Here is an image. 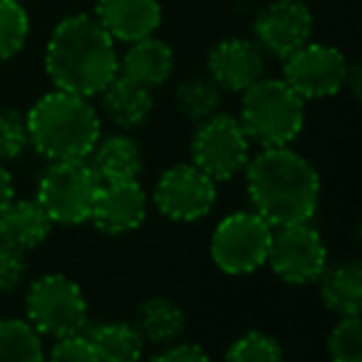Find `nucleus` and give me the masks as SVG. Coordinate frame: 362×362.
<instances>
[{"mask_svg":"<svg viewBox=\"0 0 362 362\" xmlns=\"http://www.w3.org/2000/svg\"><path fill=\"white\" fill-rule=\"evenodd\" d=\"M156 362H204L209 360V352L192 342H169L161 352L154 355Z\"/></svg>","mask_w":362,"mask_h":362,"instance_id":"7c9ffc66","label":"nucleus"},{"mask_svg":"<svg viewBox=\"0 0 362 362\" xmlns=\"http://www.w3.org/2000/svg\"><path fill=\"white\" fill-rule=\"evenodd\" d=\"M209 77L221 90L243 92L261 80L266 65H263V50L256 40L248 37H226L218 40L209 52Z\"/></svg>","mask_w":362,"mask_h":362,"instance_id":"4468645a","label":"nucleus"},{"mask_svg":"<svg viewBox=\"0 0 362 362\" xmlns=\"http://www.w3.org/2000/svg\"><path fill=\"white\" fill-rule=\"evenodd\" d=\"M320 298L335 315H360L362 308V268L360 263L342 261L320 273Z\"/></svg>","mask_w":362,"mask_h":362,"instance_id":"aec40b11","label":"nucleus"},{"mask_svg":"<svg viewBox=\"0 0 362 362\" xmlns=\"http://www.w3.org/2000/svg\"><path fill=\"white\" fill-rule=\"evenodd\" d=\"M45 70L55 90L82 97L100 95L119 72L115 40L90 16H70L52 30L45 47Z\"/></svg>","mask_w":362,"mask_h":362,"instance_id":"f03ea898","label":"nucleus"},{"mask_svg":"<svg viewBox=\"0 0 362 362\" xmlns=\"http://www.w3.org/2000/svg\"><path fill=\"white\" fill-rule=\"evenodd\" d=\"M90 166L100 181H129L141 171V151L136 141L127 134H110L97 139L90 151Z\"/></svg>","mask_w":362,"mask_h":362,"instance_id":"6ab92c4d","label":"nucleus"},{"mask_svg":"<svg viewBox=\"0 0 362 362\" xmlns=\"http://www.w3.org/2000/svg\"><path fill=\"white\" fill-rule=\"evenodd\" d=\"M102 95V110L105 115L122 129H136L149 119L154 110V97L151 90L139 82L129 80L127 75L117 72L105 85Z\"/></svg>","mask_w":362,"mask_h":362,"instance_id":"f3484780","label":"nucleus"},{"mask_svg":"<svg viewBox=\"0 0 362 362\" xmlns=\"http://www.w3.org/2000/svg\"><path fill=\"white\" fill-rule=\"evenodd\" d=\"M119 72L144 87H159L174 72V50L164 40L146 35L141 40L129 42L119 60Z\"/></svg>","mask_w":362,"mask_h":362,"instance_id":"a211bd4d","label":"nucleus"},{"mask_svg":"<svg viewBox=\"0 0 362 362\" xmlns=\"http://www.w3.org/2000/svg\"><path fill=\"white\" fill-rule=\"evenodd\" d=\"M50 357L60 362H95L97 352L92 347L90 337L82 335V332H72V335L57 337Z\"/></svg>","mask_w":362,"mask_h":362,"instance_id":"c756f323","label":"nucleus"},{"mask_svg":"<svg viewBox=\"0 0 362 362\" xmlns=\"http://www.w3.org/2000/svg\"><path fill=\"white\" fill-rule=\"evenodd\" d=\"M327 350L335 362L362 360V322L360 315H342L327 337Z\"/></svg>","mask_w":362,"mask_h":362,"instance_id":"a878e982","label":"nucleus"},{"mask_svg":"<svg viewBox=\"0 0 362 362\" xmlns=\"http://www.w3.org/2000/svg\"><path fill=\"white\" fill-rule=\"evenodd\" d=\"M347 70V57L337 47L308 40L286 57L283 80L303 100H320L337 95L345 87Z\"/></svg>","mask_w":362,"mask_h":362,"instance_id":"9d476101","label":"nucleus"},{"mask_svg":"<svg viewBox=\"0 0 362 362\" xmlns=\"http://www.w3.org/2000/svg\"><path fill=\"white\" fill-rule=\"evenodd\" d=\"M276 276L293 286H305L320 278L327 268V248L320 233L308 221L276 226L268 248V261Z\"/></svg>","mask_w":362,"mask_h":362,"instance_id":"1a4fd4ad","label":"nucleus"},{"mask_svg":"<svg viewBox=\"0 0 362 362\" xmlns=\"http://www.w3.org/2000/svg\"><path fill=\"white\" fill-rule=\"evenodd\" d=\"M28 276V263L23 251L0 243V293H13Z\"/></svg>","mask_w":362,"mask_h":362,"instance_id":"c85d7f7f","label":"nucleus"},{"mask_svg":"<svg viewBox=\"0 0 362 362\" xmlns=\"http://www.w3.org/2000/svg\"><path fill=\"white\" fill-rule=\"evenodd\" d=\"M28 320L40 335L65 337L82 332L90 320L82 288L62 273H47L30 283L25 296Z\"/></svg>","mask_w":362,"mask_h":362,"instance_id":"423d86ee","label":"nucleus"},{"mask_svg":"<svg viewBox=\"0 0 362 362\" xmlns=\"http://www.w3.org/2000/svg\"><path fill=\"white\" fill-rule=\"evenodd\" d=\"M136 330L151 345H169L187 330V315L171 298L156 296L141 303L136 310Z\"/></svg>","mask_w":362,"mask_h":362,"instance_id":"412c9836","label":"nucleus"},{"mask_svg":"<svg viewBox=\"0 0 362 362\" xmlns=\"http://www.w3.org/2000/svg\"><path fill=\"white\" fill-rule=\"evenodd\" d=\"M95 18L112 40L134 42L154 35L161 25V8L156 0H97Z\"/></svg>","mask_w":362,"mask_h":362,"instance_id":"2eb2a0df","label":"nucleus"},{"mask_svg":"<svg viewBox=\"0 0 362 362\" xmlns=\"http://www.w3.org/2000/svg\"><path fill=\"white\" fill-rule=\"evenodd\" d=\"M144 218L146 194L136 184V179L102 184L90 214V221L95 223L97 231L107 233V236H122V233L139 228Z\"/></svg>","mask_w":362,"mask_h":362,"instance_id":"ddd939ff","label":"nucleus"},{"mask_svg":"<svg viewBox=\"0 0 362 362\" xmlns=\"http://www.w3.org/2000/svg\"><path fill=\"white\" fill-rule=\"evenodd\" d=\"M246 184L256 214L273 228L310 221L320 199V176L315 166L288 146H263L248 159Z\"/></svg>","mask_w":362,"mask_h":362,"instance_id":"f257e3e1","label":"nucleus"},{"mask_svg":"<svg viewBox=\"0 0 362 362\" xmlns=\"http://www.w3.org/2000/svg\"><path fill=\"white\" fill-rule=\"evenodd\" d=\"M100 187V176L87 159L52 161L37 184V204L45 209L52 223L77 226L90 221Z\"/></svg>","mask_w":362,"mask_h":362,"instance_id":"39448f33","label":"nucleus"},{"mask_svg":"<svg viewBox=\"0 0 362 362\" xmlns=\"http://www.w3.org/2000/svg\"><path fill=\"white\" fill-rule=\"evenodd\" d=\"M16 199V187H13V176L6 166L0 164V211Z\"/></svg>","mask_w":362,"mask_h":362,"instance_id":"2f4dec72","label":"nucleus"},{"mask_svg":"<svg viewBox=\"0 0 362 362\" xmlns=\"http://www.w3.org/2000/svg\"><path fill=\"white\" fill-rule=\"evenodd\" d=\"M221 105V87L209 75H192L176 87V110L192 122L216 115Z\"/></svg>","mask_w":362,"mask_h":362,"instance_id":"5701e85b","label":"nucleus"},{"mask_svg":"<svg viewBox=\"0 0 362 362\" xmlns=\"http://www.w3.org/2000/svg\"><path fill=\"white\" fill-rule=\"evenodd\" d=\"M52 218L37 199H13L0 211V243L16 251H33L50 236Z\"/></svg>","mask_w":362,"mask_h":362,"instance_id":"dca6fc26","label":"nucleus"},{"mask_svg":"<svg viewBox=\"0 0 362 362\" xmlns=\"http://www.w3.org/2000/svg\"><path fill=\"white\" fill-rule=\"evenodd\" d=\"M30 144L50 161L87 159L100 139V115L75 92L42 95L25 117Z\"/></svg>","mask_w":362,"mask_h":362,"instance_id":"7ed1b4c3","label":"nucleus"},{"mask_svg":"<svg viewBox=\"0 0 362 362\" xmlns=\"http://www.w3.org/2000/svg\"><path fill=\"white\" fill-rule=\"evenodd\" d=\"M30 144L25 117L16 110H0V161H11Z\"/></svg>","mask_w":362,"mask_h":362,"instance_id":"cd10ccee","label":"nucleus"},{"mask_svg":"<svg viewBox=\"0 0 362 362\" xmlns=\"http://www.w3.org/2000/svg\"><path fill=\"white\" fill-rule=\"evenodd\" d=\"M42 355L40 332L30 320H0V360H42Z\"/></svg>","mask_w":362,"mask_h":362,"instance_id":"b1692460","label":"nucleus"},{"mask_svg":"<svg viewBox=\"0 0 362 362\" xmlns=\"http://www.w3.org/2000/svg\"><path fill=\"white\" fill-rule=\"evenodd\" d=\"M241 127L261 146H288L305 124L303 97L286 80H261L241 92Z\"/></svg>","mask_w":362,"mask_h":362,"instance_id":"20e7f679","label":"nucleus"},{"mask_svg":"<svg viewBox=\"0 0 362 362\" xmlns=\"http://www.w3.org/2000/svg\"><path fill=\"white\" fill-rule=\"evenodd\" d=\"M30 35V16L21 0H0V60L18 55Z\"/></svg>","mask_w":362,"mask_h":362,"instance_id":"393cba45","label":"nucleus"},{"mask_svg":"<svg viewBox=\"0 0 362 362\" xmlns=\"http://www.w3.org/2000/svg\"><path fill=\"white\" fill-rule=\"evenodd\" d=\"M273 226L256 211L226 216L211 236V258L223 273L243 276L268 261Z\"/></svg>","mask_w":362,"mask_h":362,"instance_id":"0eeeda50","label":"nucleus"},{"mask_svg":"<svg viewBox=\"0 0 362 362\" xmlns=\"http://www.w3.org/2000/svg\"><path fill=\"white\" fill-rule=\"evenodd\" d=\"M216 202V181L197 164H176L159 176L154 204L171 221H199Z\"/></svg>","mask_w":362,"mask_h":362,"instance_id":"9b49d317","label":"nucleus"},{"mask_svg":"<svg viewBox=\"0 0 362 362\" xmlns=\"http://www.w3.org/2000/svg\"><path fill=\"white\" fill-rule=\"evenodd\" d=\"M192 136V161L214 181H228L246 169L251 159V139L241 122L228 115H211L197 122Z\"/></svg>","mask_w":362,"mask_h":362,"instance_id":"6e6552de","label":"nucleus"},{"mask_svg":"<svg viewBox=\"0 0 362 362\" xmlns=\"http://www.w3.org/2000/svg\"><path fill=\"white\" fill-rule=\"evenodd\" d=\"M226 357L233 362H273L281 360L283 350L276 337H271L268 332L251 330L231 342V347L226 350Z\"/></svg>","mask_w":362,"mask_h":362,"instance_id":"bb28decb","label":"nucleus"},{"mask_svg":"<svg viewBox=\"0 0 362 362\" xmlns=\"http://www.w3.org/2000/svg\"><path fill=\"white\" fill-rule=\"evenodd\" d=\"M253 33L261 50L286 60L313 35V13L303 0H271L258 11Z\"/></svg>","mask_w":362,"mask_h":362,"instance_id":"f8f14e48","label":"nucleus"},{"mask_svg":"<svg viewBox=\"0 0 362 362\" xmlns=\"http://www.w3.org/2000/svg\"><path fill=\"white\" fill-rule=\"evenodd\" d=\"M85 335L90 337L92 347H95L97 360L129 362V360H139L141 352H144V337L129 322H119V320L100 322V325L90 327Z\"/></svg>","mask_w":362,"mask_h":362,"instance_id":"4be33fe9","label":"nucleus"}]
</instances>
